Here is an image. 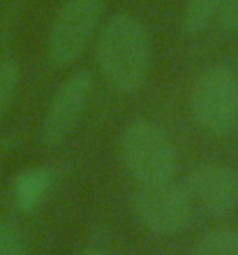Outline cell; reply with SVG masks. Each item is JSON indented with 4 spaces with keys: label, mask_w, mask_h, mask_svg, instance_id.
<instances>
[{
    "label": "cell",
    "mask_w": 238,
    "mask_h": 255,
    "mask_svg": "<svg viewBox=\"0 0 238 255\" xmlns=\"http://www.w3.org/2000/svg\"><path fill=\"white\" fill-rule=\"evenodd\" d=\"M0 255H30L23 235L5 221H0Z\"/></svg>",
    "instance_id": "cell-12"
},
{
    "label": "cell",
    "mask_w": 238,
    "mask_h": 255,
    "mask_svg": "<svg viewBox=\"0 0 238 255\" xmlns=\"http://www.w3.org/2000/svg\"><path fill=\"white\" fill-rule=\"evenodd\" d=\"M130 204L137 223L153 235H176L190 225L194 216L187 190L173 181L139 186Z\"/></svg>",
    "instance_id": "cell-5"
},
{
    "label": "cell",
    "mask_w": 238,
    "mask_h": 255,
    "mask_svg": "<svg viewBox=\"0 0 238 255\" xmlns=\"http://www.w3.org/2000/svg\"><path fill=\"white\" fill-rule=\"evenodd\" d=\"M218 26L227 33H238V0H225L218 12Z\"/></svg>",
    "instance_id": "cell-13"
},
{
    "label": "cell",
    "mask_w": 238,
    "mask_h": 255,
    "mask_svg": "<svg viewBox=\"0 0 238 255\" xmlns=\"http://www.w3.org/2000/svg\"><path fill=\"white\" fill-rule=\"evenodd\" d=\"M81 255H106L104 251H99V249H88V251H83Z\"/></svg>",
    "instance_id": "cell-14"
},
{
    "label": "cell",
    "mask_w": 238,
    "mask_h": 255,
    "mask_svg": "<svg viewBox=\"0 0 238 255\" xmlns=\"http://www.w3.org/2000/svg\"><path fill=\"white\" fill-rule=\"evenodd\" d=\"M51 183H53V176L47 167H28L23 169L12 183V190H14V202L19 211L23 214H30L35 209L40 207L44 197L49 195L51 190Z\"/></svg>",
    "instance_id": "cell-8"
},
{
    "label": "cell",
    "mask_w": 238,
    "mask_h": 255,
    "mask_svg": "<svg viewBox=\"0 0 238 255\" xmlns=\"http://www.w3.org/2000/svg\"><path fill=\"white\" fill-rule=\"evenodd\" d=\"M118 151L123 167L139 186L171 181L178 169V153L158 123L137 119L120 132Z\"/></svg>",
    "instance_id": "cell-2"
},
{
    "label": "cell",
    "mask_w": 238,
    "mask_h": 255,
    "mask_svg": "<svg viewBox=\"0 0 238 255\" xmlns=\"http://www.w3.org/2000/svg\"><path fill=\"white\" fill-rule=\"evenodd\" d=\"M194 255H238V230L220 228L206 232L197 242Z\"/></svg>",
    "instance_id": "cell-10"
},
{
    "label": "cell",
    "mask_w": 238,
    "mask_h": 255,
    "mask_svg": "<svg viewBox=\"0 0 238 255\" xmlns=\"http://www.w3.org/2000/svg\"><path fill=\"white\" fill-rule=\"evenodd\" d=\"M21 79V65L16 58H5L0 61V119L7 114V109L12 105L16 88Z\"/></svg>",
    "instance_id": "cell-11"
},
{
    "label": "cell",
    "mask_w": 238,
    "mask_h": 255,
    "mask_svg": "<svg viewBox=\"0 0 238 255\" xmlns=\"http://www.w3.org/2000/svg\"><path fill=\"white\" fill-rule=\"evenodd\" d=\"M183 188L194 207L211 216H227L238 209V174L225 165H201L187 176Z\"/></svg>",
    "instance_id": "cell-7"
},
{
    "label": "cell",
    "mask_w": 238,
    "mask_h": 255,
    "mask_svg": "<svg viewBox=\"0 0 238 255\" xmlns=\"http://www.w3.org/2000/svg\"><path fill=\"white\" fill-rule=\"evenodd\" d=\"M104 16V0H65L49 28V58L56 65H72L86 54L99 21Z\"/></svg>",
    "instance_id": "cell-4"
},
{
    "label": "cell",
    "mask_w": 238,
    "mask_h": 255,
    "mask_svg": "<svg viewBox=\"0 0 238 255\" xmlns=\"http://www.w3.org/2000/svg\"><path fill=\"white\" fill-rule=\"evenodd\" d=\"M192 119L213 137H229L238 128V77L225 65H211L194 77L187 93Z\"/></svg>",
    "instance_id": "cell-3"
},
{
    "label": "cell",
    "mask_w": 238,
    "mask_h": 255,
    "mask_svg": "<svg viewBox=\"0 0 238 255\" xmlns=\"http://www.w3.org/2000/svg\"><path fill=\"white\" fill-rule=\"evenodd\" d=\"M225 5V0H187L185 9H183V19L180 26L185 33H201L211 21H215L220 7Z\"/></svg>",
    "instance_id": "cell-9"
},
{
    "label": "cell",
    "mask_w": 238,
    "mask_h": 255,
    "mask_svg": "<svg viewBox=\"0 0 238 255\" xmlns=\"http://www.w3.org/2000/svg\"><path fill=\"white\" fill-rule=\"evenodd\" d=\"M93 95V74L86 70L74 72L63 81L42 121V139L47 146H60L74 132Z\"/></svg>",
    "instance_id": "cell-6"
},
{
    "label": "cell",
    "mask_w": 238,
    "mask_h": 255,
    "mask_svg": "<svg viewBox=\"0 0 238 255\" xmlns=\"http://www.w3.org/2000/svg\"><path fill=\"white\" fill-rule=\"evenodd\" d=\"M95 61L113 91L137 93L151 67V42L144 23L127 12L113 14L97 37Z\"/></svg>",
    "instance_id": "cell-1"
}]
</instances>
